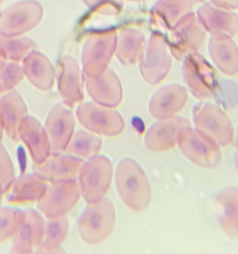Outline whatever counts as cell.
Returning <instances> with one entry per match:
<instances>
[{
  "label": "cell",
  "instance_id": "obj_1",
  "mask_svg": "<svg viewBox=\"0 0 238 254\" xmlns=\"http://www.w3.org/2000/svg\"><path fill=\"white\" fill-rule=\"evenodd\" d=\"M116 186L119 197L129 210L143 212L150 205V181L134 159L124 158L119 161L116 169Z\"/></svg>",
  "mask_w": 238,
  "mask_h": 254
},
{
  "label": "cell",
  "instance_id": "obj_2",
  "mask_svg": "<svg viewBox=\"0 0 238 254\" xmlns=\"http://www.w3.org/2000/svg\"><path fill=\"white\" fill-rule=\"evenodd\" d=\"M116 225V207L109 198L103 197L87 203L79 217L77 227L82 241L89 246L104 242L113 232Z\"/></svg>",
  "mask_w": 238,
  "mask_h": 254
},
{
  "label": "cell",
  "instance_id": "obj_3",
  "mask_svg": "<svg viewBox=\"0 0 238 254\" xmlns=\"http://www.w3.org/2000/svg\"><path fill=\"white\" fill-rule=\"evenodd\" d=\"M113 179V164L107 156H92L82 165L77 181L81 196L86 203H93L106 197Z\"/></svg>",
  "mask_w": 238,
  "mask_h": 254
},
{
  "label": "cell",
  "instance_id": "obj_4",
  "mask_svg": "<svg viewBox=\"0 0 238 254\" xmlns=\"http://www.w3.org/2000/svg\"><path fill=\"white\" fill-rule=\"evenodd\" d=\"M117 35L116 29H106L86 37L81 59L83 76H96L108 68L116 51Z\"/></svg>",
  "mask_w": 238,
  "mask_h": 254
},
{
  "label": "cell",
  "instance_id": "obj_5",
  "mask_svg": "<svg viewBox=\"0 0 238 254\" xmlns=\"http://www.w3.org/2000/svg\"><path fill=\"white\" fill-rule=\"evenodd\" d=\"M206 31L201 25L197 15L192 11L182 17L175 26L169 30L168 41L171 56L178 62H182L190 55L198 52L205 42Z\"/></svg>",
  "mask_w": 238,
  "mask_h": 254
},
{
  "label": "cell",
  "instance_id": "obj_6",
  "mask_svg": "<svg viewBox=\"0 0 238 254\" xmlns=\"http://www.w3.org/2000/svg\"><path fill=\"white\" fill-rule=\"evenodd\" d=\"M178 146L186 159L200 168L215 169L222 160L220 145L191 126L181 130Z\"/></svg>",
  "mask_w": 238,
  "mask_h": 254
},
{
  "label": "cell",
  "instance_id": "obj_7",
  "mask_svg": "<svg viewBox=\"0 0 238 254\" xmlns=\"http://www.w3.org/2000/svg\"><path fill=\"white\" fill-rule=\"evenodd\" d=\"M76 117L81 126L87 130L108 138L120 135L125 127L123 117L118 111L101 106L96 102L79 103Z\"/></svg>",
  "mask_w": 238,
  "mask_h": 254
},
{
  "label": "cell",
  "instance_id": "obj_8",
  "mask_svg": "<svg viewBox=\"0 0 238 254\" xmlns=\"http://www.w3.org/2000/svg\"><path fill=\"white\" fill-rule=\"evenodd\" d=\"M171 68V56L166 37L161 32H151L139 61V71L146 83L155 86L166 78Z\"/></svg>",
  "mask_w": 238,
  "mask_h": 254
},
{
  "label": "cell",
  "instance_id": "obj_9",
  "mask_svg": "<svg viewBox=\"0 0 238 254\" xmlns=\"http://www.w3.org/2000/svg\"><path fill=\"white\" fill-rule=\"evenodd\" d=\"M182 79L188 91L197 99L215 98L218 91V79L213 67L198 52L183 60Z\"/></svg>",
  "mask_w": 238,
  "mask_h": 254
},
{
  "label": "cell",
  "instance_id": "obj_10",
  "mask_svg": "<svg viewBox=\"0 0 238 254\" xmlns=\"http://www.w3.org/2000/svg\"><path fill=\"white\" fill-rule=\"evenodd\" d=\"M193 123L220 146H230L235 141V128L227 114L213 103H200L193 108Z\"/></svg>",
  "mask_w": 238,
  "mask_h": 254
},
{
  "label": "cell",
  "instance_id": "obj_11",
  "mask_svg": "<svg viewBox=\"0 0 238 254\" xmlns=\"http://www.w3.org/2000/svg\"><path fill=\"white\" fill-rule=\"evenodd\" d=\"M44 15L36 0H24L0 12V36H21L40 24Z\"/></svg>",
  "mask_w": 238,
  "mask_h": 254
},
{
  "label": "cell",
  "instance_id": "obj_12",
  "mask_svg": "<svg viewBox=\"0 0 238 254\" xmlns=\"http://www.w3.org/2000/svg\"><path fill=\"white\" fill-rule=\"evenodd\" d=\"M79 198L81 190L77 180L52 181L41 200L36 202L37 210L46 218L60 217L73 210Z\"/></svg>",
  "mask_w": 238,
  "mask_h": 254
},
{
  "label": "cell",
  "instance_id": "obj_13",
  "mask_svg": "<svg viewBox=\"0 0 238 254\" xmlns=\"http://www.w3.org/2000/svg\"><path fill=\"white\" fill-rule=\"evenodd\" d=\"M76 116L66 104L59 103L51 108L45 122L51 153H63L74 133Z\"/></svg>",
  "mask_w": 238,
  "mask_h": 254
},
{
  "label": "cell",
  "instance_id": "obj_14",
  "mask_svg": "<svg viewBox=\"0 0 238 254\" xmlns=\"http://www.w3.org/2000/svg\"><path fill=\"white\" fill-rule=\"evenodd\" d=\"M190 127V122L182 117H171L166 119H158L146 130L144 144L148 150L154 153H163L178 146L181 130Z\"/></svg>",
  "mask_w": 238,
  "mask_h": 254
},
{
  "label": "cell",
  "instance_id": "obj_15",
  "mask_svg": "<svg viewBox=\"0 0 238 254\" xmlns=\"http://www.w3.org/2000/svg\"><path fill=\"white\" fill-rule=\"evenodd\" d=\"M84 87L92 101L101 106L116 108L123 101V87L112 68L96 76H83Z\"/></svg>",
  "mask_w": 238,
  "mask_h": 254
},
{
  "label": "cell",
  "instance_id": "obj_16",
  "mask_svg": "<svg viewBox=\"0 0 238 254\" xmlns=\"http://www.w3.org/2000/svg\"><path fill=\"white\" fill-rule=\"evenodd\" d=\"M83 74L76 59L69 55L62 57L57 72V89L67 107L78 106L84 98Z\"/></svg>",
  "mask_w": 238,
  "mask_h": 254
},
{
  "label": "cell",
  "instance_id": "obj_17",
  "mask_svg": "<svg viewBox=\"0 0 238 254\" xmlns=\"http://www.w3.org/2000/svg\"><path fill=\"white\" fill-rule=\"evenodd\" d=\"M188 99L187 89L178 83H171L155 92L148 104L149 114L154 119L175 117L186 106Z\"/></svg>",
  "mask_w": 238,
  "mask_h": 254
},
{
  "label": "cell",
  "instance_id": "obj_18",
  "mask_svg": "<svg viewBox=\"0 0 238 254\" xmlns=\"http://www.w3.org/2000/svg\"><path fill=\"white\" fill-rule=\"evenodd\" d=\"M84 160L66 153H51L44 163L32 166V173L52 181L77 180Z\"/></svg>",
  "mask_w": 238,
  "mask_h": 254
},
{
  "label": "cell",
  "instance_id": "obj_19",
  "mask_svg": "<svg viewBox=\"0 0 238 254\" xmlns=\"http://www.w3.org/2000/svg\"><path fill=\"white\" fill-rule=\"evenodd\" d=\"M19 138L26 146L34 165L44 163L51 154L46 129L35 117L27 116L22 121L19 129Z\"/></svg>",
  "mask_w": 238,
  "mask_h": 254
},
{
  "label": "cell",
  "instance_id": "obj_20",
  "mask_svg": "<svg viewBox=\"0 0 238 254\" xmlns=\"http://www.w3.org/2000/svg\"><path fill=\"white\" fill-rule=\"evenodd\" d=\"M205 2L203 0H159L150 10V25L154 29H173L193 7Z\"/></svg>",
  "mask_w": 238,
  "mask_h": 254
},
{
  "label": "cell",
  "instance_id": "obj_21",
  "mask_svg": "<svg viewBox=\"0 0 238 254\" xmlns=\"http://www.w3.org/2000/svg\"><path fill=\"white\" fill-rule=\"evenodd\" d=\"M27 116V107L19 92L12 89L0 98V124L12 141L20 140V126Z\"/></svg>",
  "mask_w": 238,
  "mask_h": 254
},
{
  "label": "cell",
  "instance_id": "obj_22",
  "mask_svg": "<svg viewBox=\"0 0 238 254\" xmlns=\"http://www.w3.org/2000/svg\"><path fill=\"white\" fill-rule=\"evenodd\" d=\"M196 15L208 34L227 35L230 37L238 34V15L235 12L202 2Z\"/></svg>",
  "mask_w": 238,
  "mask_h": 254
},
{
  "label": "cell",
  "instance_id": "obj_23",
  "mask_svg": "<svg viewBox=\"0 0 238 254\" xmlns=\"http://www.w3.org/2000/svg\"><path fill=\"white\" fill-rule=\"evenodd\" d=\"M49 181L37 174H22L15 178L10 190L6 192V201L10 205H29L42 198L46 192Z\"/></svg>",
  "mask_w": 238,
  "mask_h": 254
},
{
  "label": "cell",
  "instance_id": "obj_24",
  "mask_svg": "<svg viewBox=\"0 0 238 254\" xmlns=\"http://www.w3.org/2000/svg\"><path fill=\"white\" fill-rule=\"evenodd\" d=\"M208 54L213 64L226 76L238 73V47L227 35H212L208 41Z\"/></svg>",
  "mask_w": 238,
  "mask_h": 254
},
{
  "label": "cell",
  "instance_id": "obj_25",
  "mask_svg": "<svg viewBox=\"0 0 238 254\" xmlns=\"http://www.w3.org/2000/svg\"><path fill=\"white\" fill-rule=\"evenodd\" d=\"M25 78L40 91H50L55 84L56 72L50 60L37 50L30 52L22 60Z\"/></svg>",
  "mask_w": 238,
  "mask_h": 254
},
{
  "label": "cell",
  "instance_id": "obj_26",
  "mask_svg": "<svg viewBox=\"0 0 238 254\" xmlns=\"http://www.w3.org/2000/svg\"><path fill=\"white\" fill-rule=\"evenodd\" d=\"M215 208L223 231L230 237L238 236V189L223 186L215 197Z\"/></svg>",
  "mask_w": 238,
  "mask_h": 254
},
{
  "label": "cell",
  "instance_id": "obj_27",
  "mask_svg": "<svg viewBox=\"0 0 238 254\" xmlns=\"http://www.w3.org/2000/svg\"><path fill=\"white\" fill-rule=\"evenodd\" d=\"M146 39L141 31L125 27L117 35L116 55L117 60L124 66H133L140 61L145 50Z\"/></svg>",
  "mask_w": 238,
  "mask_h": 254
},
{
  "label": "cell",
  "instance_id": "obj_28",
  "mask_svg": "<svg viewBox=\"0 0 238 254\" xmlns=\"http://www.w3.org/2000/svg\"><path fill=\"white\" fill-rule=\"evenodd\" d=\"M25 216L21 225L12 237V245L27 250H36L44 238L45 220L41 213L32 208L24 210Z\"/></svg>",
  "mask_w": 238,
  "mask_h": 254
},
{
  "label": "cell",
  "instance_id": "obj_29",
  "mask_svg": "<svg viewBox=\"0 0 238 254\" xmlns=\"http://www.w3.org/2000/svg\"><path fill=\"white\" fill-rule=\"evenodd\" d=\"M101 149L102 140L98 136H96L91 131L78 130L71 136L63 153L81 159V160H88L92 156L99 154Z\"/></svg>",
  "mask_w": 238,
  "mask_h": 254
},
{
  "label": "cell",
  "instance_id": "obj_30",
  "mask_svg": "<svg viewBox=\"0 0 238 254\" xmlns=\"http://www.w3.org/2000/svg\"><path fill=\"white\" fill-rule=\"evenodd\" d=\"M35 50L37 44L26 36H0V54L6 61L22 62Z\"/></svg>",
  "mask_w": 238,
  "mask_h": 254
},
{
  "label": "cell",
  "instance_id": "obj_31",
  "mask_svg": "<svg viewBox=\"0 0 238 254\" xmlns=\"http://www.w3.org/2000/svg\"><path fill=\"white\" fill-rule=\"evenodd\" d=\"M67 233H68V218L66 215L47 218V221H45L44 238L40 247L47 250L61 247L63 241L66 240Z\"/></svg>",
  "mask_w": 238,
  "mask_h": 254
},
{
  "label": "cell",
  "instance_id": "obj_32",
  "mask_svg": "<svg viewBox=\"0 0 238 254\" xmlns=\"http://www.w3.org/2000/svg\"><path fill=\"white\" fill-rule=\"evenodd\" d=\"M25 212L15 207L0 208V243L9 241L16 233L24 220Z\"/></svg>",
  "mask_w": 238,
  "mask_h": 254
},
{
  "label": "cell",
  "instance_id": "obj_33",
  "mask_svg": "<svg viewBox=\"0 0 238 254\" xmlns=\"http://www.w3.org/2000/svg\"><path fill=\"white\" fill-rule=\"evenodd\" d=\"M25 78L24 69L19 62L6 61L0 69V87L1 92L12 91Z\"/></svg>",
  "mask_w": 238,
  "mask_h": 254
},
{
  "label": "cell",
  "instance_id": "obj_34",
  "mask_svg": "<svg viewBox=\"0 0 238 254\" xmlns=\"http://www.w3.org/2000/svg\"><path fill=\"white\" fill-rule=\"evenodd\" d=\"M15 180V169L6 149L0 144V192H7Z\"/></svg>",
  "mask_w": 238,
  "mask_h": 254
},
{
  "label": "cell",
  "instance_id": "obj_35",
  "mask_svg": "<svg viewBox=\"0 0 238 254\" xmlns=\"http://www.w3.org/2000/svg\"><path fill=\"white\" fill-rule=\"evenodd\" d=\"M92 11L101 15H117L123 9V0H82Z\"/></svg>",
  "mask_w": 238,
  "mask_h": 254
},
{
  "label": "cell",
  "instance_id": "obj_36",
  "mask_svg": "<svg viewBox=\"0 0 238 254\" xmlns=\"http://www.w3.org/2000/svg\"><path fill=\"white\" fill-rule=\"evenodd\" d=\"M215 6L226 10L238 9V0H210Z\"/></svg>",
  "mask_w": 238,
  "mask_h": 254
},
{
  "label": "cell",
  "instance_id": "obj_37",
  "mask_svg": "<svg viewBox=\"0 0 238 254\" xmlns=\"http://www.w3.org/2000/svg\"><path fill=\"white\" fill-rule=\"evenodd\" d=\"M36 252H37V254H67L66 251H64L62 247L51 248V250L39 247V248H36Z\"/></svg>",
  "mask_w": 238,
  "mask_h": 254
},
{
  "label": "cell",
  "instance_id": "obj_38",
  "mask_svg": "<svg viewBox=\"0 0 238 254\" xmlns=\"http://www.w3.org/2000/svg\"><path fill=\"white\" fill-rule=\"evenodd\" d=\"M9 254H37V252L36 250H27V248H22L19 247V246L12 245Z\"/></svg>",
  "mask_w": 238,
  "mask_h": 254
},
{
  "label": "cell",
  "instance_id": "obj_39",
  "mask_svg": "<svg viewBox=\"0 0 238 254\" xmlns=\"http://www.w3.org/2000/svg\"><path fill=\"white\" fill-rule=\"evenodd\" d=\"M5 62H6V60H5L4 57L1 56V54H0V69L2 68V66H4V64H5Z\"/></svg>",
  "mask_w": 238,
  "mask_h": 254
},
{
  "label": "cell",
  "instance_id": "obj_40",
  "mask_svg": "<svg viewBox=\"0 0 238 254\" xmlns=\"http://www.w3.org/2000/svg\"><path fill=\"white\" fill-rule=\"evenodd\" d=\"M235 139H236L235 145H236V148H237V150H238V128H237V130H236V133H235Z\"/></svg>",
  "mask_w": 238,
  "mask_h": 254
},
{
  "label": "cell",
  "instance_id": "obj_41",
  "mask_svg": "<svg viewBox=\"0 0 238 254\" xmlns=\"http://www.w3.org/2000/svg\"><path fill=\"white\" fill-rule=\"evenodd\" d=\"M235 165H236V169H237V173H238V150L235 155Z\"/></svg>",
  "mask_w": 238,
  "mask_h": 254
},
{
  "label": "cell",
  "instance_id": "obj_42",
  "mask_svg": "<svg viewBox=\"0 0 238 254\" xmlns=\"http://www.w3.org/2000/svg\"><path fill=\"white\" fill-rule=\"evenodd\" d=\"M2 134H4V129H2L1 124H0V144H1V140H2Z\"/></svg>",
  "mask_w": 238,
  "mask_h": 254
},
{
  "label": "cell",
  "instance_id": "obj_43",
  "mask_svg": "<svg viewBox=\"0 0 238 254\" xmlns=\"http://www.w3.org/2000/svg\"><path fill=\"white\" fill-rule=\"evenodd\" d=\"M2 196H4V195H2V193H1V192H0V208H1V202H2Z\"/></svg>",
  "mask_w": 238,
  "mask_h": 254
},
{
  "label": "cell",
  "instance_id": "obj_44",
  "mask_svg": "<svg viewBox=\"0 0 238 254\" xmlns=\"http://www.w3.org/2000/svg\"><path fill=\"white\" fill-rule=\"evenodd\" d=\"M126 1H134V2H136V1H144V0H126Z\"/></svg>",
  "mask_w": 238,
  "mask_h": 254
},
{
  "label": "cell",
  "instance_id": "obj_45",
  "mask_svg": "<svg viewBox=\"0 0 238 254\" xmlns=\"http://www.w3.org/2000/svg\"><path fill=\"white\" fill-rule=\"evenodd\" d=\"M4 1H5V0H0V5H1Z\"/></svg>",
  "mask_w": 238,
  "mask_h": 254
},
{
  "label": "cell",
  "instance_id": "obj_46",
  "mask_svg": "<svg viewBox=\"0 0 238 254\" xmlns=\"http://www.w3.org/2000/svg\"><path fill=\"white\" fill-rule=\"evenodd\" d=\"M0 93H1V87H0Z\"/></svg>",
  "mask_w": 238,
  "mask_h": 254
},
{
  "label": "cell",
  "instance_id": "obj_47",
  "mask_svg": "<svg viewBox=\"0 0 238 254\" xmlns=\"http://www.w3.org/2000/svg\"><path fill=\"white\" fill-rule=\"evenodd\" d=\"M0 12H1V11H0Z\"/></svg>",
  "mask_w": 238,
  "mask_h": 254
}]
</instances>
